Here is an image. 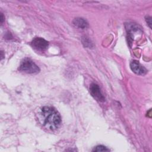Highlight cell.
I'll list each match as a JSON object with an SVG mask.
<instances>
[{
  "label": "cell",
  "instance_id": "1",
  "mask_svg": "<svg viewBox=\"0 0 152 152\" xmlns=\"http://www.w3.org/2000/svg\"><path fill=\"white\" fill-rule=\"evenodd\" d=\"M40 120L42 124L47 129L54 130L61 123V118L58 112L51 106L43 107L40 112Z\"/></svg>",
  "mask_w": 152,
  "mask_h": 152
},
{
  "label": "cell",
  "instance_id": "8",
  "mask_svg": "<svg viewBox=\"0 0 152 152\" xmlns=\"http://www.w3.org/2000/svg\"><path fill=\"white\" fill-rule=\"evenodd\" d=\"M145 20H146L147 24H148L149 27H150V28H151V18L150 17H148V16L147 18L145 19Z\"/></svg>",
  "mask_w": 152,
  "mask_h": 152
},
{
  "label": "cell",
  "instance_id": "6",
  "mask_svg": "<svg viewBox=\"0 0 152 152\" xmlns=\"http://www.w3.org/2000/svg\"><path fill=\"white\" fill-rule=\"evenodd\" d=\"M73 24L75 26L82 29L86 28L88 25V23L86 20L80 17H77L74 18V20H73Z\"/></svg>",
  "mask_w": 152,
  "mask_h": 152
},
{
  "label": "cell",
  "instance_id": "2",
  "mask_svg": "<svg viewBox=\"0 0 152 152\" xmlns=\"http://www.w3.org/2000/svg\"><path fill=\"white\" fill-rule=\"evenodd\" d=\"M19 71L28 74H36L40 71L39 66L31 59L26 58L21 62L18 68Z\"/></svg>",
  "mask_w": 152,
  "mask_h": 152
},
{
  "label": "cell",
  "instance_id": "7",
  "mask_svg": "<svg viewBox=\"0 0 152 152\" xmlns=\"http://www.w3.org/2000/svg\"><path fill=\"white\" fill-rule=\"evenodd\" d=\"M93 151H109V150L103 145H97L96 147L94 148V149L92 150Z\"/></svg>",
  "mask_w": 152,
  "mask_h": 152
},
{
  "label": "cell",
  "instance_id": "4",
  "mask_svg": "<svg viewBox=\"0 0 152 152\" xmlns=\"http://www.w3.org/2000/svg\"><path fill=\"white\" fill-rule=\"evenodd\" d=\"M31 45L38 50L43 51L48 48L49 43L48 41L42 37H36L32 40Z\"/></svg>",
  "mask_w": 152,
  "mask_h": 152
},
{
  "label": "cell",
  "instance_id": "5",
  "mask_svg": "<svg viewBox=\"0 0 152 152\" xmlns=\"http://www.w3.org/2000/svg\"><path fill=\"white\" fill-rule=\"evenodd\" d=\"M130 68L131 70L137 75H145L147 71L146 68L141 65L137 61H132L130 64Z\"/></svg>",
  "mask_w": 152,
  "mask_h": 152
},
{
  "label": "cell",
  "instance_id": "3",
  "mask_svg": "<svg viewBox=\"0 0 152 152\" xmlns=\"http://www.w3.org/2000/svg\"><path fill=\"white\" fill-rule=\"evenodd\" d=\"M90 93L92 97L98 102H103L105 100V98L102 94L100 87L95 83H92L90 86Z\"/></svg>",
  "mask_w": 152,
  "mask_h": 152
},
{
  "label": "cell",
  "instance_id": "10",
  "mask_svg": "<svg viewBox=\"0 0 152 152\" xmlns=\"http://www.w3.org/2000/svg\"><path fill=\"white\" fill-rule=\"evenodd\" d=\"M3 53H4L3 51H1V59H2L3 58H4V55H3Z\"/></svg>",
  "mask_w": 152,
  "mask_h": 152
},
{
  "label": "cell",
  "instance_id": "9",
  "mask_svg": "<svg viewBox=\"0 0 152 152\" xmlns=\"http://www.w3.org/2000/svg\"><path fill=\"white\" fill-rule=\"evenodd\" d=\"M4 20V17L3 14H2V13H1V18H0V21H1V24L3 23Z\"/></svg>",
  "mask_w": 152,
  "mask_h": 152
}]
</instances>
